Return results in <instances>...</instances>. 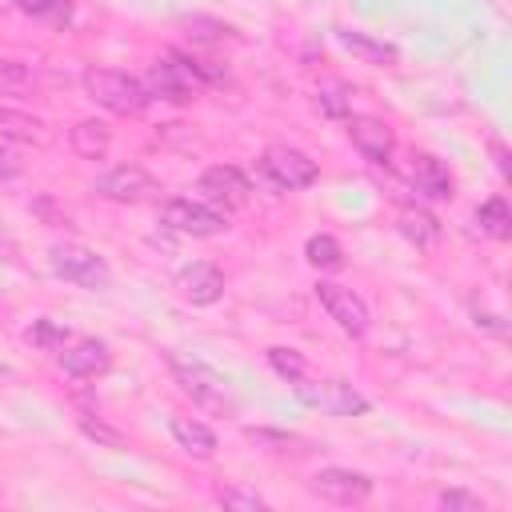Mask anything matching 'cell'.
Returning a JSON list of instances; mask_svg holds the SVG:
<instances>
[{
	"mask_svg": "<svg viewBox=\"0 0 512 512\" xmlns=\"http://www.w3.org/2000/svg\"><path fill=\"white\" fill-rule=\"evenodd\" d=\"M28 340H32L36 348H44V352H56V348H64L68 332H64V328H56L52 320H36V324L28 328Z\"/></svg>",
	"mask_w": 512,
	"mask_h": 512,
	"instance_id": "30",
	"label": "cell"
},
{
	"mask_svg": "<svg viewBox=\"0 0 512 512\" xmlns=\"http://www.w3.org/2000/svg\"><path fill=\"white\" fill-rule=\"evenodd\" d=\"M316 104H320V112L324 116H348L352 112V92L340 84V80H328V84H320V96H316Z\"/></svg>",
	"mask_w": 512,
	"mask_h": 512,
	"instance_id": "24",
	"label": "cell"
},
{
	"mask_svg": "<svg viewBox=\"0 0 512 512\" xmlns=\"http://www.w3.org/2000/svg\"><path fill=\"white\" fill-rule=\"evenodd\" d=\"M216 500H220L224 508H236V512H256V508H264V496H256V492H248V488H240V484L216 488Z\"/></svg>",
	"mask_w": 512,
	"mask_h": 512,
	"instance_id": "27",
	"label": "cell"
},
{
	"mask_svg": "<svg viewBox=\"0 0 512 512\" xmlns=\"http://www.w3.org/2000/svg\"><path fill=\"white\" fill-rule=\"evenodd\" d=\"M248 440H252V444H260V448H268V452H280V448H288V444H292V436H288V432H268V428H248Z\"/></svg>",
	"mask_w": 512,
	"mask_h": 512,
	"instance_id": "32",
	"label": "cell"
},
{
	"mask_svg": "<svg viewBox=\"0 0 512 512\" xmlns=\"http://www.w3.org/2000/svg\"><path fill=\"white\" fill-rule=\"evenodd\" d=\"M348 136H352V148L364 160H372V164H388L392 160L396 136H392V128L380 116H352L348 120Z\"/></svg>",
	"mask_w": 512,
	"mask_h": 512,
	"instance_id": "12",
	"label": "cell"
},
{
	"mask_svg": "<svg viewBox=\"0 0 512 512\" xmlns=\"http://www.w3.org/2000/svg\"><path fill=\"white\" fill-rule=\"evenodd\" d=\"M316 300H320V308L340 324V332H348V336H364V332H368V324H372L368 304H364L352 288H344V284H336V280H320V284H316Z\"/></svg>",
	"mask_w": 512,
	"mask_h": 512,
	"instance_id": "8",
	"label": "cell"
},
{
	"mask_svg": "<svg viewBox=\"0 0 512 512\" xmlns=\"http://www.w3.org/2000/svg\"><path fill=\"white\" fill-rule=\"evenodd\" d=\"M292 388H296V396L304 404H312V408H320L328 416H364L372 408V400L364 392H356L348 380H320V384H312V380L300 376Z\"/></svg>",
	"mask_w": 512,
	"mask_h": 512,
	"instance_id": "7",
	"label": "cell"
},
{
	"mask_svg": "<svg viewBox=\"0 0 512 512\" xmlns=\"http://www.w3.org/2000/svg\"><path fill=\"white\" fill-rule=\"evenodd\" d=\"M256 168H260V176H264L272 188H280V192L308 188V184H316V176H320L316 160L304 156L300 148H288V144H272V148H264V156L256 160Z\"/></svg>",
	"mask_w": 512,
	"mask_h": 512,
	"instance_id": "5",
	"label": "cell"
},
{
	"mask_svg": "<svg viewBox=\"0 0 512 512\" xmlns=\"http://www.w3.org/2000/svg\"><path fill=\"white\" fill-rule=\"evenodd\" d=\"M28 84H32V68L20 64V60L0 56V92H24Z\"/></svg>",
	"mask_w": 512,
	"mask_h": 512,
	"instance_id": "29",
	"label": "cell"
},
{
	"mask_svg": "<svg viewBox=\"0 0 512 512\" xmlns=\"http://www.w3.org/2000/svg\"><path fill=\"white\" fill-rule=\"evenodd\" d=\"M400 232H404L416 248H428V244H436L440 224H436V216H428V212H400Z\"/></svg>",
	"mask_w": 512,
	"mask_h": 512,
	"instance_id": "21",
	"label": "cell"
},
{
	"mask_svg": "<svg viewBox=\"0 0 512 512\" xmlns=\"http://www.w3.org/2000/svg\"><path fill=\"white\" fill-rule=\"evenodd\" d=\"M184 24H188V36H192V40H200V44H216V40L232 36V28H228V24H220V20H212V16H188Z\"/></svg>",
	"mask_w": 512,
	"mask_h": 512,
	"instance_id": "28",
	"label": "cell"
},
{
	"mask_svg": "<svg viewBox=\"0 0 512 512\" xmlns=\"http://www.w3.org/2000/svg\"><path fill=\"white\" fill-rule=\"evenodd\" d=\"M200 192L208 196V204H220V212H228V208H244V204H248L252 184H248V176H244L240 168H232V164H212V168H204V176H200Z\"/></svg>",
	"mask_w": 512,
	"mask_h": 512,
	"instance_id": "11",
	"label": "cell"
},
{
	"mask_svg": "<svg viewBox=\"0 0 512 512\" xmlns=\"http://www.w3.org/2000/svg\"><path fill=\"white\" fill-rule=\"evenodd\" d=\"M488 152H492V160H496L500 176H512V164H508V148H504V140H500V136H492V140H488Z\"/></svg>",
	"mask_w": 512,
	"mask_h": 512,
	"instance_id": "33",
	"label": "cell"
},
{
	"mask_svg": "<svg viewBox=\"0 0 512 512\" xmlns=\"http://www.w3.org/2000/svg\"><path fill=\"white\" fill-rule=\"evenodd\" d=\"M160 220H164V228H172L180 236H220L228 228V212H220L208 200H188V196L168 200L160 208Z\"/></svg>",
	"mask_w": 512,
	"mask_h": 512,
	"instance_id": "6",
	"label": "cell"
},
{
	"mask_svg": "<svg viewBox=\"0 0 512 512\" xmlns=\"http://www.w3.org/2000/svg\"><path fill=\"white\" fill-rule=\"evenodd\" d=\"M48 264L60 280L76 284V288H88V292H104L112 284V268L104 256H96L92 248H80V244H56L48 252Z\"/></svg>",
	"mask_w": 512,
	"mask_h": 512,
	"instance_id": "4",
	"label": "cell"
},
{
	"mask_svg": "<svg viewBox=\"0 0 512 512\" xmlns=\"http://www.w3.org/2000/svg\"><path fill=\"white\" fill-rule=\"evenodd\" d=\"M12 252H16V248H12L8 240H0V260H12Z\"/></svg>",
	"mask_w": 512,
	"mask_h": 512,
	"instance_id": "35",
	"label": "cell"
},
{
	"mask_svg": "<svg viewBox=\"0 0 512 512\" xmlns=\"http://www.w3.org/2000/svg\"><path fill=\"white\" fill-rule=\"evenodd\" d=\"M76 424H80V432H84L88 440H96V444H104V448H128L124 432L108 428L104 420H92V412H88V408H80V412H76Z\"/></svg>",
	"mask_w": 512,
	"mask_h": 512,
	"instance_id": "23",
	"label": "cell"
},
{
	"mask_svg": "<svg viewBox=\"0 0 512 512\" xmlns=\"http://www.w3.org/2000/svg\"><path fill=\"white\" fill-rule=\"evenodd\" d=\"M408 176H412L416 192H424L428 200H452V192H456V184H452V172H448V168H444L436 156H428V152L412 156V168H408Z\"/></svg>",
	"mask_w": 512,
	"mask_h": 512,
	"instance_id": "15",
	"label": "cell"
},
{
	"mask_svg": "<svg viewBox=\"0 0 512 512\" xmlns=\"http://www.w3.org/2000/svg\"><path fill=\"white\" fill-rule=\"evenodd\" d=\"M168 372H172V380L180 384V392L192 396V404H200L204 412H220V416L236 412V400H232V392H228V380H224L220 372H212L208 364L168 352Z\"/></svg>",
	"mask_w": 512,
	"mask_h": 512,
	"instance_id": "1",
	"label": "cell"
},
{
	"mask_svg": "<svg viewBox=\"0 0 512 512\" xmlns=\"http://www.w3.org/2000/svg\"><path fill=\"white\" fill-rule=\"evenodd\" d=\"M16 176H20V160L0 148V180H16Z\"/></svg>",
	"mask_w": 512,
	"mask_h": 512,
	"instance_id": "34",
	"label": "cell"
},
{
	"mask_svg": "<svg viewBox=\"0 0 512 512\" xmlns=\"http://www.w3.org/2000/svg\"><path fill=\"white\" fill-rule=\"evenodd\" d=\"M148 96L152 100H172V104H188L200 88H204V72H200V60L188 56V52H164L152 68H148V80H144Z\"/></svg>",
	"mask_w": 512,
	"mask_h": 512,
	"instance_id": "2",
	"label": "cell"
},
{
	"mask_svg": "<svg viewBox=\"0 0 512 512\" xmlns=\"http://www.w3.org/2000/svg\"><path fill=\"white\" fill-rule=\"evenodd\" d=\"M268 364H272V372H276V376H284L288 384H296V380L308 372L304 356H300L296 348H280V344H276V348H268Z\"/></svg>",
	"mask_w": 512,
	"mask_h": 512,
	"instance_id": "25",
	"label": "cell"
},
{
	"mask_svg": "<svg viewBox=\"0 0 512 512\" xmlns=\"http://www.w3.org/2000/svg\"><path fill=\"white\" fill-rule=\"evenodd\" d=\"M8 4H12V0H0V12H4V8H8Z\"/></svg>",
	"mask_w": 512,
	"mask_h": 512,
	"instance_id": "36",
	"label": "cell"
},
{
	"mask_svg": "<svg viewBox=\"0 0 512 512\" xmlns=\"http://www.w3.org/2000/svg\"><path fill=\"white\" fill-rule=\"evenodd\" d=\"M60 368H64L68 376H76V380H96V376H104V372L112 368V352H108L104 340L84 336V340L60 348Z\"/></svg>",
	"mask_w": 512,
	"mask_h": 512,
	"instance_id": "13",
	"label": "cell"
},
{
	"mask_svg": "<svg viewBox=\"0 0 512 512\" xmlns=\"http://www.w3.org/2000/svg\"><path fill=\"white\" fill-rule=\"evenodd\" d=\"M68 140H72V152L84 156V160H104V152L112 144V136H108V128L100 120H80Z\"/></svg>",
	"mask_w": 512,
	"mask_h": 512,
	"instance_id": "18",
	"label": "cell"
},
{
	"mask_svg": "<svg viewBox=\"0 0 512 512\" xmlns=\"http://www.w3.org/2000/svg\"><path fill=\"white\" fill-rule=\"evenodd\" d=\"M336 40H340V48H348L356 60L376 64V68H388V64L400 60V52H396L392 44H384V40H376V36H368V32H356V28H336Z\"/></svg>",
	"mask_w": 512,
	"mask_h": 512,
	"instance_id": "16",
	"label": "cell"
},
{
	"mask_svg": "<svg viewBox=\"0 0 512 512\" xmlns=\"http://www.w3.org/2000/svg\"><path fill=\"white\" fill-rule=\"evenodd\" d=\"M304 256H308V264H312V268H340V264H344V248H340V240H336V236H328V232L308 236Z\"/></svg>",
	"mask_w": 512,
	"mask_h": 512,
	"instance_id": "20",
	"label": "cell"
},
{
	"mask_svg": "<svg viewBox=\"0 0 512 512\" xmlns=\"http://www.w3.org/2000/svg\"><path fill=\"white\" fill-rule=\"evenodd\" d=\"M308 488H312V496H320L328 504H344V508L364 504L372 496V480L364 472H352V468H320L308 480Z\"/></svg>",
	"mask_w": 512,
	"mask_h": 512,
	"instance_id": "9",
	"label": "cell"
},
{
	"mask_svg": "<svg viewBox=\"0 0 512 512\" xmlns=\"http://www.w3.org/2000/svg\"><path fill=\"white\" fill-rule=\"evenodd\" d=\"M96 192L116 204H136L156 192V180L140 164H120V168H108L104 176H96Z\"/></svg>",
	"mask_w": 512,
	"mask_h": 512,
	"instance_id": "10",
	"label": "cell"
},
{
	"mask_svg": "<svg viewBox=\"0 0 512 512\" xmlns=\"http://www.w3.org/2000/svg\"><path fill=\"white\" fill-rule=\"evenodd\" d=\"M4 372H8V368H4V364H0V376H4Z\"/></svg>",
	"mask_w": 512,
	"mask_h": 512,
	"instance_id": "37",
	"label": "cell"
},
{
	"mask_svg": "<svg viewBox=\"0 0 512 512\" xmlns=\"http://www.w3.org/2000/svg\"><path fill=\"white\" fill-rule=\"evenodd\" d=\"M44 124L36 120V116H28V112H12V108H0V136H8V140H44V132H40Z\"/></svg>",
	"mask_w": 512,
	"mask_h": 512,
	"instance_id": "22",
	"label": "cell"
},
{
	"mask_svg": "<svg viewBox=\"0 0 512 512\" xmlns=\"http://www.w3.org/2000/svg\"><path fill=\"white\" fill-rule=\"evenodd\" d=\"M440 508L444 512H484V500L464 488H448V492H440Z\"/></svg>",
	"mask_w": 512,
	"mask_h": 512,
	"instance_id": "31",
	"label": "cell"
},
{
	"mask_svg": "<svg viewBox=\"0 0 512 512\" xmlns=\"http://www.w3.org/2000/svg\"><path fill=\"white\" fill-rule=\"evenodd\" d=\"M84 88L100 108H108L116 116H140L152 104L144 80H136V76L120 72V68H88L84 72Z\"/></svg>",
	"mask_w": 512,
	"mask_h": 512,
	"instance_id": "3",
	"label": "cell"
},
{
	"mask_svg": "<svg viewBox=\"0 0 512 512\" xmlns=\"http://www.w3.org/2000/svg\"><path fill=\"white\" fill-rule=\"evenodd\" d=\"M24 16H32V20H52V24H60V20H68V0H12Z\"/></svg>",
	"mask_w": 512,
	"mask_h": 512,
	"instance_id": "26",
	"label": "cell"
},
{
	"mask_svg": "<svg viewBox=\"0 0 512 512\" xmlns=\"http://www.w3.org/2000/svg\"><path fill=\"white\" fill-rule=\"evenodd\" d=\"M476 224H480L488 236H496V240H508V236H512V212H508V204H504L500 196H492V200H484V204L476 208Z\"/></svg>",
	"mask_w": 512,
	"mask_h": 512,
	"instance_id": "19",
	"label": "cell"
},
{
	"mask_svg": "<svg viewBox=\"0 0 512 512\" xmlns=\"http://www.w3.org/2000/svg\"><path fill=\"white\" fill-rule=\"evenodd\" d=\"M172 440L188 452V456H200V460H208L212 452H216V432L204 424V420H196V416H172Z\"/></svg>",
	"mask_w": 512,
	"mask_h": 512,
	"instance_id": "17",
	"label": "cell"
},
{
	"mask_svg": "<svg viewBox=\"0 0 512 512\" xmlns=\"http://www.w3.org/2000/svg\"><path fill=\"white\" fill-rule=\"evenodd\" d=\"M180 292L192 304H216L224 296V272L212 260H192L180 268Z\"/></svg>",
	"mask_w": 512,
	"mask_h": 512,
	"instance_id": "14",
	"label": "cell"
}]
</instances>
